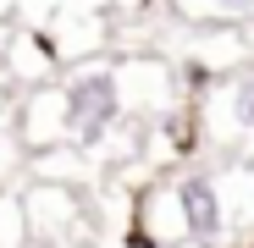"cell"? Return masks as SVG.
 Masks as SVG:
<instances>
[{
    "label": "cell",
    "mask_w": 254,
    "mask_h": 248,
    "mask_svg": "<svg viewBox=\"0 0 254 248\" xmlns=\"http://www.w3.org/2000/svg\"><path fill=\"white\" fill-rule=\"evenodd\" d=\"M22 221H28V248H94L100 243V210L83 188L66 182H22Z\"/></svg>",
    "instance_id": "6da1fadb"
},
{
    "label": "cell",
    "mask_w": 254,
    "mask_h": 248,
    "mask_svg": "<svg viewBox=\"0 0 254 248\" xmlns=\"http://www.w3.org/2000/svg\"><path fill=\"white\" fill-rule=\"evenodd\" d=\"M204 144L221 165H254V66L227 77L204 105Z\"/></svg>",
    "instance_id": "7a4b0ae2"
},
{
    "label": "cell",
    "mask_w": 254,
    "mask_h": 248,
    "mask_svg": "<svg viewBox=\"0 0 254 248\" xmlns=\"http://www.w3.org/2000/svg\"><path fill=\"white\" fill-rule=\"evenodd\" d=\"M11 133H17V144L28 149V160L66 144V94H61V77H56V83H39V89L22 94Z\"/></svg>",
    "instance_id": "3957f363"
},
{
    "label": "cell",
    "mask_w": 254,
    "mask_h": 248,
    "mask_svg": "<svg viewBox=\"0 0 254 248\" xmlns=\"http://www.w3.org/2000/svg\"><path fill=\"white\" fill-rule=\"evenodd\" d=\"M0 248H28V221L17 193H0Z\"/></svg>",
    "instance_id": "277c9868"
},
{
    "label": "cell",
    "mask_w": 254,
    "mask_h": 248,
    "mask_svg": "<svg viewBox=\"0 0 254 248\" xmlns=\"http://www.w3.org/2000/svg\"><path fill=\"white\" fill-rule=\"evenodd\" d=\"M193 17H216V22H243L254 17V0H204Z\"/></svg>",
    "instance_id": "5b68a950"
},
{
    "label": "cell",
    "mask_w": 254,
    "mask_h": 248,
    "mask_svg": "<svg viewBox=\"0 0 254 248\" xmlns=\"http://www.w3.org/2000/svg\"><path fill=\"white\" fill-rule=\"evenodd\" d=\"M6 116H11V121H17V105H11V99H6V94H0V138H6Z\"/></svg>",
    "instance_id": "8992f818"
}]
</instances>
